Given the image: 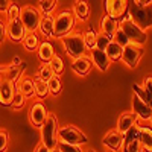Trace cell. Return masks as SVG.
Listing matches in <instances>:
<instances>
[{
	"mask_svg": "<svg viewBox=\"0 0 152 152\" xmlns=\"http://www.w3.org/2000/svg\"><path fill=\"white\" fill-rule=\"evenodd\" d=\"M20 18L24 24V28L28 29V32H35L40 28V23H41V11L38 8H34V6H24L21 8V14H20Z\"/></svg>",
	"mask_w": 152,
	"mask_h": 152,
	"instance_id": "cell-7",
	"label": "cell"
},
{
	"mask_svg": "<svg viewBox=\"0 0 152 152\" xmlns=\"http://www.w3.org/2000/svg\"><path fill=\"white\" fill-rule=\"evenodd\" d=\"M117 28H119V21L114 20L113 17H110L108 14H105V15L102 17V20H100V32L105 34V35H108L110 38L114 37Z\"/></svg>",
	"mask_w": 152,
	"mask_h": 152,
	"instance_id": "cell-22",
	"label": "cell"
},
{
	"mask_svg": "<svg viewBox=\"0 0 152 152\" xmlns=\"http://www.w3.org/2000/svg\"><path fill=\"white\" fill-rule=\"evenodd\" d=\"M58 117L55 116L53 113H49V116L46 119V122L43 123V126L40 128V134H41V143L44 146H47L50 151L55 149L59 143V138H58Z\"/></svg>",
	"mask_w": 152,
	"mask_h": 152,
	"instance_id": "cell-1",
	"label": "cell"
},
{
	"mask_svg": "<svg viewBox=\"0 0 152 152\" xmlns=\"http://www.w3.org/2000/svg\"><path fill=\"white\" fill-rule=\"evenodd\" d=\"M123 152H142V146H140V143H138V140L135 138V140L123 145Z\"/></svg>",
	"mask_w": 152,
	"mask_h": 152,
	"instance_id": "cell-37",
	"label": "cell"
},
{
	"mask_svg": "<svg viewBox=\"0 0 152 152\" xmlns=\"http://www.w3.org/2000/svg\"><path fill=\"white\" fill-rule=\"evenodd\" d=\"M37 76H40V78L46 82H49L50 79L55 76V72L52 70V67H50V64H43L40 69H38V75Z\"/></svg>",
	"mask_w": 152,
	"mask_h": 152,
	"instance_id": "cell-30",
	"label": "cell"
},
{
	"mask_svg": "<svg viewBox=\"0 0 152 152\" xmlns=\"http://www.w3.org/2000/svg\"><path fill=\"white\" fill-rule=\"evenodd\" d=\"M137 140L140 143L143 152H152V126H140L138 125Z\"/></svg>",
	"mask_w": 152,
	"mask_h": 152,
	"instance_id": "cell-18",
	"label": "cell"
},
{
	"mask_svg": "<svg viewBox=\"0 0 152 152\" xmlns=\"http://www.w3.org/2000/svg\"><path fill=\"white\" fill-rule=\"evenodd\" d=\"M56 5H58V0H38V9L41 11L43 15L52 14Z\"/></svg>",
	"mask_w": 152,
	"mask_h": 152,
	"instance_id": "cell-28",
	"label": "cell"
},
{
	"mask_svg": "<svg viewBox=\"0 0 152 152\" xmlns=\"http://www.w3.org/2000/svg\"><path fill=\"white\" fill-rule=\"evenodd\" d=\"M145 53L143 46H137V44H128L126 47H123V55H122V61L125 66H128L129 69H135L140 62L142 56Z\"/></svg>",
	"mask_w": 152,
	"mask_h": 152,
	"instance_id": "cell-9",
	"label": "cell"
},
{
	"mask_svg": "<svg viewBox=\"0 0 152 152\" xmlns=\"http://www.w3.org/2000/svg\"><path fill=\"white\" fill-rule=\"evenodd\" d=\"M26 100H28V97L17 88L15 96H14V100H12V105H11V107L14 108V110H21L24 105H26Z\"/></svg>",
	"mask_w": 152,
	"mask_h": 152,
	"instance_id": "cell-33",
	"label": "cell"
},
{
	"mask_svg": "<svg viewBox=\"0 0 152 152\" xmlns=\"http://www.w3.org/2000/svg\"><path fill=\"white\" fill-rule=\"evenodd\" d=\"M105 14L113 17L114 20H122L129 9V0H104Z\"/></svg>",
	"mask_w": 152,
	"mask_h": 152,
	"instance_id": "cell-8",
	"label": "cell"
},
{
	"mask_svg": "<svg viewBox=\"0 0 152 152\" xmlns=\"http://www.w3.org/2000/svg\"><path fill=\"white\" fill-rule=\"evenodd\" d=\"M49 64H50V67H52V70L55 72V75L61 76L62 73H64V61H62V58L59 55H55L53 59L50 61Z\"/></svg>",
	"mask_w": 152,
	"mask_h": 152,
	"instance_id": "cell-31",
	"label": "cell"
},
{
	"mask_svg": "<svg viewBox=\"0 0 152 152\" xmlns=\"http://www.w3.org/2000/svg\"><path fill=\"white\" fill-rule=\"evenodd\" d=\"M105 52L108 55V58L111 61H122V55H123V47L116 43V41H111L108 44V47L105 49Z\"/></svg>",
	"mask_w": 152,
	"mask_h": 152,
	"instance_id": "cell-25",
	"label": "cell"
},
{
	"mask_svg": "<svg viewBox=\"0 0 152 152\" xmlns=\"http://www.w3.org/2000/svg\"><path fill=\"white\" fill-rule=\"evenodd\" d=\"M119 28L123 29V32L128 35L129 41L132 44H137V46H145L146 44V41H148L146 31L138 26V24L131 18L129 14H126L122 20H119Z\"/></svg>",
	"mask_w": 152,
	"mask_h": 152,
	"instance_id": "cell-3",
	"label": "cell"
},
{
	"mask_svg": "<svg viewBox=\"0 0 152 152\" xmlns=\"http://www.w3.org/2000/svg\"><path fill=\"white\" fill-rule=\"evenodd\" d=\"M128 14L142 29L146 31V29L152 28V3L142 5L138 0H131Z\"/></svg>",
	"mask_w": 152,
	"mask_h": 152,
	"instance_id": "cell-2",
	"label": "cell"
},
{
	"mask_svg": "<svg viewBox=\"0 0 152 152\" xmlns=\"http://www.w3.org/2000/svg\"><path fill=\"white\" fill-rule=\"evenodd\" d=\"M58 149L61 152H84L81 149V146H76V145H70V143H64V142H59L58 143Z\"/></svg>",
	"mask_w": 152,
	"mask_h": 152,
	"instance_id": "cell-36",
	"label": "cell"
},
{
	"mask_svg": "<svg viewBox=\"0 0 152 152\" xmlns=\"http://www.w3.org/2000/svg\"><path fill=\"white\" fill-rule=\"evenodd\" d=\"M151 126H152V119H151Z\"/></svg>",
	"mask_w": 152,
	"mask_h": 152,
	"instance_id": "cell-46",
	"label": "cell"
},
{
	"mask_svg": "<svg viewBox=\"0 0 152 152\" xmlns=\"http://www.w3.org/2000/svg\"><path fill=\"white\" fill-rule=\"evenodd\" d=\"M113 41L119 43L122 47H126L128 44H131V41H129L128 35H126V34L123 32V29H122V28H117L116 34H114V37H113Z\"/></svg>",
	"mask_w": 152,
	"mask_h": 152,
	"instance_id": "cell-32",
	"label": "cell"
},
{
	"mask_svg": "<svg viewBox=\"0 0 152 152\" xmlns=\"http://www.w3.org/2000/svg\"><path fill=\"white\" fill-rule=\"evenodd\" d=\"M47 116H49V111L41 100L34 102L32 107L29 108V120H31V125L34 128H41L43 123L47 119Z\"/></svg>",
	"mask_w": 152,
	"mask_h": 152,
	"instance_id": "cell-10",
	"label": "cell"
},
{
	"mask_svg": "<svg viewBox=\"0 0 152 152\" xmlns=\"http://www.w3.org/2000/svg\"><path fill=\"white\" fill-rule=\"evenodd\" d=\"M15 91H17V84L2 78V84H0V105L11 107L12 100H14V96H15Z\"/></svg>",
	"mask_w": 152,
	"mask_h": 152,
	"instance_id": "cell-14",
	"label": "cell"
},
{
	"mask_svg": "<svg viewBox=\"0 0 152 152\" xmlns=\"http://www.w3.org/2000/svg\"><path fill=\"white\" fill-rule=\"evenodd\" d=\"M75 24H76V17L73 14V11L66 9V11H61L59 14L55 17V24H53V37L61 38L66 37L69 34L73 32L75 29Z\"/></svg>",
	"mask_w": 152,
	"mask_h": 152,
	"instance_id": "cell-5",
	"label": "cell"
},
{
	"mask_svg": "<svg viewBox=\"0 0 152 152\" xmlns=\"http://www.w3.org/2000/svg\"><path fill=\"white\" fill-rule=\"evenodd\" d=\"M8 37V29H6V23L0 20V43L5 41V38Z\"/></svg>",
	"mask_w": 152,
	"mask_h": 152,
	"instance_id": "cell-39",
	"label": "cell"
},
{
	"mask_svg": "<svg viewBox=\"0 0 152 152\" xmlns=\"http://www.w3.org/2000/svg\"><path fill=\"white\" fill-rule=\"evenodd\" d=\"M17 88L26 96L28 99L35 97V87H34V79L31 78H21V81L17 84Z\"/></svg>",
	"mask_w": 152,
	"mask_h": 152,
	"instance_id": "cell-24",
	"label": "cell"
},
{
	"mask_svg": "<svg viewBox=\"0 0 152 152\" xmlns=\"http://www.w3.org/2000/svg\"><path fill=\"white\" fill-rule=\"evenodd\" d=\"M40 46V40H38V35L35 32H28V35L24 37L23 40V47L28 50V52H35Z\"/></svg>",
	"mask_w": 152,
	"mask_h": 152,
	"instance_id": "cell-26",
	"label": "cell"
},
{
	"mask_svg": "<svg viewBox=\"0 0 152 152\" xmlns=\"http://www.w3.org/2000/svg\"><path fill=\"white\" fill-rule=\"evenodd\" d=\"M102 145L111 151V152H117L120 149H123V145H125V135L120 134L117 129H111L108 131L104 138H102Z\"/></svg>",
	"mask_w": 152,
	"mask_h": 152,
	"instance_id": "cell-13",
	"label": "cell"
},
{
	"mask_svg": "<svg viewBox=\"0 0 152 152\" xmlns=\"http://www.w3.org/2000/svg\"><path fill=\"white\" fill-rule=\"evenodd\" d=\"M21 62H23V61H21V59H20L18 56H15L14 59H12V64H14V66H20Z\"/></svg>",
	"mask_w": 152,
	"mask_h": 152,
	"instance_id": "cell-42",
	"label": "cell"
},
{
	"mask_svg": "<svg viewBox=\"0 0 152 152\" xmlns=\"http://www.w3.org/2000/svg\"><path fill=\"white\" fill-rule=\"evenodd\" d=\"M58 138H59V142L76 145V146H84V145L88 143L87 135L81 129L76 128V126H73V125L59 126V129H58Z\"/></svg>",
	"mask_w": 152,
	"mask_h": 152,
	"instance_id": "cell-6",
	"label": "cell"
},
{
	"mask_svg": "<svg viewBox=\"0 0 152 152\" xmlns=\"http://www.w3.org/2000/svg\"><path fill=\"white\" fill-rule=\"evenodd\" d=\"M0 46H2V43H0Z\"/></svg>",
	"mask_w": 152,
	"mask_h": 152,
	"instance_id": "cell-47",
	"label": "cell"
},
{
	"mask_svg": "<svg viewBox=\"0 0 152 152\" xmlns=\"http://www.w3.org/2000/svg\"><path fill=\"white\" fill-rule=\"evenodd\" d=\"M137 116L134 114V111H125L122 113L119 119H117V126H116V129L120 132V134H126L129 129H132L134 126H137Z\"/></svg>",
	"mask_w": 152,
	"mask_h": 152,
	"instance_id": "cell-15",
	"label": "cell"
},
{
	"mask_svg": "<svg viewBox=\"0 0 152 152\" xmlns=\"http://www.w3.org/2000/svg\"><path fill=\"white\" fill-rule=\"evenodd\" d=\"M72 11H73L76 20H79L82 23L90 18V5H88L87 0H75Z\"/></svg>",
	"mask_w": 152,
	"mask_h": 152,
	"instance_id": "cell-20",
	"label": "cell"
},
{
	"mask_svg": "<svg viewBox=\"0 0 152 152\" xmlns=\"http://www.w3.org/2000/svg\"><path fill=\"white\" fill-rule=\"evenodd\" d=\"M34 152H50V149L47 148V146H44L43 143H40L37 148H35V151Z\"/></svg>",
	"mask_w": 152,
	"mask_h": 152,
	"instance_id": "cell-41",
	"label": "cell"
},
{
	"mask_svg": "<svg viewBox=\"0 0 152 152\" xmlns=\"http://www.w3.org/2000/svg\"><path fill=\"white\" fill-rule=\"evenodd\" d=\"M50 152H61V151H59V149H58V146H56L55 149H52V151H50Z\"/></svg>",
	"mask_w": 152,
	"mask_h": 152,
	"instance_id": "cell-43",
	"label": "cell"
},
{
	"mask_svg": "<svg viewBox=\"0 0 152 152\" xmlns=\"http://www.w3.org/2000/svg\"><path fill=\"white\" fill-rule=\"evenodd\" d=\"M37 55H38V59H40L43 64H49V62L53 59V56H55L53 44L50 41H47V40L40 43V46H38V49H37Z\"/></svg>",
	"mask_w": 152,
	"mask_h": 152,
	"instance_id": "cell-19",
	"label": "cell"
},
{
	"mask_svg": "<svg viewBox=\"0 0 152 152\" xmlns=\"http://www.w3.org/2000/svg\"><path fill=\"white\" fill-rule=\"evenodd\" d=\"M61 43H62V47H64V52L72 59L84 56L85 52H87V47H85V43H84V37L79 32H72V34H69L66 37H62Z\"/></svg>",
	"mask_w": 152,
	"mask_h": 152,
	"instance_id": "cell-4",
	"label": "cell"
},
{
	"mask_svg": "<svg viewBox=\"0 0 152 152\" xmlns=\"http://www.w3.org/2000/svg\"><path fill=\"white\" fill-rule=\"evenodd\" d=\"M84 43H85V47L87 50H93L96 47V40H97V32L94 29H87L84 34Z\"/></svg>",
	"mask_w": 152,
	"mask_h": 152,
	"instance_id": "cell-27",
	"label": "cell"
},
{
	"mask_svg": "<svg viewBox=\"0 0 152 152\" xmlns=\"http://www.w3.org/2000/svg\"><path fill=\"white\" fill-rule=\"evenodd\" d=\"M90 58H91V62L94 64V67L99 72H107L108 70L111 59L108 58L105 50H100V49L94 47L93 50H90Z\"/></svg>",
	"mask_w": 152,
	"mask_h": 152,
	"instance_id": "cell-16",
	"label": "cell"
},
{
	"mask_svg": "<svg viewBox=\"0 0 152 152\" xmlns=\"http://www.w3.org/2000/svg\"><path fill=\"white\" fill-rule=\"evenodd\" d=\"M132 111L137 116V119L142 122H151L152 119V107L134 93H132Z\"/></svg>",
	"mask_w": 152,
	"mask_h": 152,
	"instance_id": "cell-12",
	"label": "cell"
},
{
	"mask_svg": "<svg viewBox=\"0 0 152 152\" xmlns=\"http://www.w3.org/2000/svg\"><path fill=\"white\" fill-rule=\"evenodd\" d=\"M91 66H93V62H91V58L90 56H79V58H76L72 61V70L78 75V76H87L88 73H90L91 70Z\"/></svg>",
	"mask_w": 152,
	"mask_h": 152,
	"instance_id": "cell-17",
	"label": "cell"
},
{
	"mask_svg": "<svg viewBox=\"0 0 152 152\" xmlns=\"http://www.w3.org/2000/svg\"><path fill=\"white\" fill-rule=\"evenodd\" d=\"M11 6V0H0V12H6Z\"/></svg>",
	"mask_w": 152,
	"mask_h": 152,
	"instance_id": "cell-40",
	"label": "cell"
},
{
	"mask_svg": "<svg viewBox=\"0 0 152 152\" xmlns=\"http://www.w3.org/2000/svg\"><path fill=\"white\" fill-rule=\"evenodd\" d=\"M6 29H8V38L14 43H21L24 40V37L28 35V29L24 28L20 17L15 20H9L6 23Z\"/></svg>",
	"mask_w": 152,
	"mask_h": 152,
	"instance_id": "cell-11",
	"label": "cell"
},
{
	"mask_svg": "<svg viewBox=\"0 0 152 152\" xmlns=\"http://www.w3.org/2000/svg\"><path fill=\"white\" fill-rule=\"evenodd\" d=\"M34 87H35V97L38 100H44L50 91H49V87H47V82L43 81L40 76H35L34 78Z\"/></svg>",
	"mask_w": 152,
	"mask_h": 152,
	"instance_id": "cell-23",
	"label": "cell"
},
{
	"mask_svg": "<svg viewBox=\"0 0 152 152\" xmlns=\"http://www.w3.org/2000/svg\"><path fill=\"white\" fill-rule=\"evenodd\" d=\"M9 143V137L5 129H0V152H5Z\"/></svg>",
	"mask_w": 152,
	"mask_h": 152,
	"instance_id": "cell-38",
	"label": "cell"
},
{
	"mask_svg": "<svg viewBox=\"0 0 152 152\" xmlns=\"http://www.w3.org/2000/svg\"><path fill=\"white\" fill-rule=\"evenodd\" d=\"M85 152H96L94 149H88V151H85Z\"/></svg>",
	"mask_w": 152,
	"mask_h": 152,
	"instance_id": "cell-44",
	"label": "cell"
},
{
	"mask_svg": "<svg viewBox=\"0 0 152 152\" xmlns=\"http://www.w3.org/2000/svg\"><path fill=\"white\" fill-rule=\"evenodd\" d=\"M53 24H55V17L52 14L43 15L40 28H38V32H40L46 40H49V38L53 37Z\"/></svg>",
	"mask_w": 152,
	"mask_h": 152,
	"instance_id": "cell-21",
	"label": "cell"
},
{
	"mask_svg": "<svg viewBox=\"0 0 152 152\" xmlns=\"http://www.w3.org/2000/svg\"><path fill=\"white\" fill-rule=\"evenodd\" d=\"M111 41H113V38H110L108 35H105L102 32H99L97 34V40H96V47L100 49V50H105Z\"/></svg>",
	"mask_w": 152,
	"mask_h": 152,
	"instance_id": "cell-34",
	"label": "cell"
},
{
	"mask_svg": "<svg viewBox=\"0 0 152 152\" xmlns=\"http://www.w3.org/2000/svg\"><path fill=\"white\" fill-rule=\"evenodd\" d=\"M20 14H21V9L18 8V5L11 3V6H9V8H8V11H6L8 21H9V20H15V18H18V17H20Z\"/></svg>",
	"mask_w": 152,
	"mask_h": 152,
	"instance_id": "cell-35",
	"label": "cell"
},
{
	"mask_svg": "<svg viewBox=\"0 0 152 152\" xmlns=\"http://www.w3.org/2000/svg\"><path fill=\"white\" fill-rule=\"evenodd\" d=\"M47 87H49V91L52 96H58L61 91H62V82H61V78L58 75H55L52 79L47 82Z\"/></svg>",
	"mask_w": 152,
	"mask_h": 152,
	"instance_id": "cell-29",
	"label": "cell"
},
{
	"mask_svg": "<svg viewBox=\"0 0 152 152\" xmlns=\"http://www.w3.org/2000/svg\"><path fill=\"white\" fill-rule=\"evenodd\" d=\"M0 84H2V75H0Z\"/></svg>",
	"mask_w": 152,
	"mask_h": 152,
	"instance_id": "cell-45",
	"label": "cell"
}]
</instances>
